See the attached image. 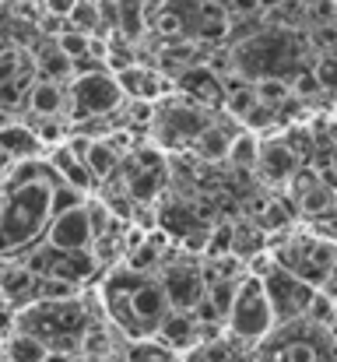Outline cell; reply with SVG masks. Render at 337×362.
I'll return each instance as SVG.
<instances>
[{"label": "cell", "instance_id": "29", "mask_svg": "<svg viewBox=\"0 0 337 362\" xmlns=\"http://www.w3.org/2000/svg\"><path fill=\"white\" fill-rule=\"evenodd\" d=\"M306 21H313V25H334V0H309L306 4Z\"/></svg>", "mask_w": 337, "mask_h": 362}, {"label": "cell", "instance_id": "22", "mask_svg": "<svg viewBox=\"0 0 337 362\" xmlns=\"http://www.w3.org/2000/svg\"><path fill=\"white\" fill-rule=\"evenodd\" d=\"M299 215H306V218H320V215H331L334 211V190H327V187H309V190H302L299 197Z\"/></svg>", "mask_w": 337, "mask_h": 362}, {"label": "cell", "instance_id": "18", "mask_svg": "<svg viewBox=\"0 0 337 362\" xmlns=\"http://www.w3.org/2000/svg\"><path fill=\"white\" fill-rule=\"evenodd\" d=\"M253 95H256V103L278 110V106H285V103L292 99V92H288V78H278V74L253 78Z\"/></svg>", "mask_w": 337, "mask_h": 362}, {"label": "cell", "instance_id": "16", "mask_svg": "<svg viewBox=\"0 0 337 362\" xmlns=\"http://www.w3.org/2000/svg\"><path fill=\"white\" fill-rule=\"evenodd\" d=\"M302 320H306L309 327H317V331H334V292L317 288V292H313V299L306 303Z\"/></svg>", "mask_w": 337, "mask_h": 362}, {"label": "cell", "instance_id": "23", "mask_svg": "<svg viewBox=\"0 0 337 362\" xmlns=\"http://www.w3.org/2000/svg\"><path fill=\"white\" fill-rule=\"evenodd\" d=\"M81 292V285L74 281H64V278H53V274H42L35 281V303H67Z\"/></svg>", "mask_w": 337, "mask_h": 362}, {"label": "cell", "instance_id": "21", "mask_svg": "<svg viewBox=\"0 0 337 362\" xmlns=\"http://www.w3.org/2000/svg\"><path fill=\"white\" fill-rule=\"evenodd\" d=\"M256 151H260V141H256V134H249V130H239V134H232L225 158H228L232 165H239V169H249V165L256 162Z\"/></svg>", "mask_w": 337, "mask_h": 362}, {"label": "cell", "instance_id": "10", "mask_svg": "<svg viewBox=\"0 0 337 362\" xmlns=\"http://www.w3.org/2000/svg\"><path fill=\"white\" fill-rule=\"evenodd\" d=\"M253 165H260V176L267 183H292V176H295V169L302 162L295 158V151L288 148V141H264Z\"/></svg>", "mask_w": 337, "mask_h": 362}, {"label": "cell", "instance_id": "19", "mask_svg": "<svg viewBox=\"0 0 337 362\" xmlns=\"http://www.w3.org/2000/svg\"><path fill=\"white\" fill-rule=\"evenodd\" d=\"M4 356H7L11 362H42L46 345H42L39 338H32V334L18 331V334H11V338L4 341Z\"/></svg>", "mask_w": 337, "mask_h": 362}, {"label": "cell", "instance_id": "36", "mask_svg": "<svg viewBox=\"0 0 337 362\" xmlns=\"http://www.w3.org/2000/svg\"><path fill=\"white\" fill-rule=\"evenodd\" d=\"M0 4H4V0H0Z\"/></svg>", "mask_w": 337, "mask_h": 362}, {"label": "cell", "instance_id": "31", "mask_svg": "<svg viewBox=\"0 0 337 362\" xmlns=\"http://www.w3.org/2000/svg\"><path fill=\"white\" fill-rule=\"evenodd\" d=\"M18 64H21V53L18 49H0V81H7L18 71Z\"/></svg>", "mask_w": 337, "mask_h": 362}, {"label": "cell", "instance_id": "8", "mask_svg": "<svg viewBox=\"0 0 337 362\" xmlns=\"http://www.w3.org/2000/svg\"><path fill=\"white\" fill-rule=\"evenodd\" d=\"M158 285H162V292H165V299H169L172 310H190L204 296V274L197 267H183V264L165 267V274H162Z\"/></svg>", "mask_w": 337, "mask_h": 362}, {"label": "cell", "instance_id": "30", "mask_svg": "<svg viewBox=\"0 0 337 362\" xmlns=\"http://www.w3.org/2000/svg\"><path fill=\"white\" fill-rule=\"evenodd\" d=\"M228 18H256L260 14V0H222Z\"/></svg>", "mask_w": 337, "mask_h": 362}, {"label": "cell", "instance_id": "11", "mask_svg": "<svg viewBox=\"0 0 337 362\" xmlns=\"http://www.w3.org/2000/svg\"><path fill=\"white\" fill-rule=\"evenodd\" d=\"M35 281H39V274H32L21 260L11 264V267H0V299L7 306L21 310V306L35 303Z\"/></svg>", "mask_w": 337, "mask_h": 362}, {"label": "cell", "instance_id": "4", "mask_svg": "<svg viewBox=\"0 0 337 362\" xmlns=\"http://www.w3.org/2000/svg\"><path fill=\"white\" fill-rule=\"evenodd\" d=\"M225 327L242 341H260V338L271 334L274 317H271V306H267V296H264V285H260L256 274L239 278L232 306L225 313Z\"/></svg>", "mask_w": 337, "mask_h": 362}, {"label": "cell", "instance_id": "15", "mask_svg": "<svg viewBox=\"0 0 337 362\" xmlns=\"http://www.w3.org/2000/svg\"><path fill=\"white\" fill-rule=\"evenodd\" d=\"M228 141H232L228 130H222L218 123H204V127L197 130V137L190 141V148H194L204 162H222L225 151H228Z\"/></svg>", "mask_w": 337, "mask_h": 362}, {"label": "cell", "instance_id": "32", "mask_svg": "<svg viewBox=\"0 0 337 362\" xmlns=\"http://www.w3.org/2000/svg\"><path fill=\"white\" fill-rule=\"evenodd\" d=\"M64 28H67V18H60V14H46V18H42V32H49L53 39H57Z\"/></svg>", "mask_w": 337, "mask_h": 362}, {"label": "cell", "instance_id": "6", "mask_svg": "<svg viewBox=\"0 0 337 362\" xmlns=\"http://www.w3.org/2000/svg\"><path fill=\"white\" fill-rule=\"evenodd\" d=\"M119 103H123V92L110 71L71 78V117L74 120H95V117L116 113Z\"/></svg>", "mask_w": 337, "mask_h": 362}, {"label": "cell", "instance_id": "20", "mask_svg": "<svg viewBox=\"0 0 337 362\" xmlns=\"http://www.w3.org/2000/svg\"><path fill=\"white\" fill-rule=\"evenodd\" d=\"M32 60H35V74L46 78V81H64V78H71V60L57 49V42L46 46V49H39V57H32Z\"/></svg>", "mask_w": 337, "mask_h": 362}, {"label": "cell", "instance_id": "7", "mask_svg": "<svg viewBox=\"0 0 337 362\" xmlns=\"http://www.w3.org/2000/svg\"><path fill=\"white\" fill-rule=\"evenodd\" d=\"M46 243L60 250H92V226L85 215V204L64 215H53L46 222Z\"/></svg>", "mask_w": 337, "mask_h": 362}, {"label": "cell", "instance_id": "26", "mask_svg": "<svg viewBox=\"0 0 337 362\" xmlns=\"http://www.w3.org/2000/svg\"><path fill=\"white\" fill-rule=\"evenodd\" d=\"M232 233H235V222H218V226H211V233L204 236V253H208L211 260L232 253Z\"/></svg>", "mask_w": 337, "mask_h": 362}, {"label": "cell", "instance_id": "24", "mask_svg": "<svg viewBox=\"0 0 337 362\" xmlns=\"http://www.w3.org/2000/svg\"><path fill=\"white\" fill-rule=\"evenodd\" d=\"M67 28L74 32H85V35H95L102 25H99V7L92 0H74V7L67 11Z\"/></svg>", "mask_w": 337, "mask_h": 362}, {"label": "cell", "instance_id": "35", "mask_svg": "<svg viewBox=\"0 0 337 362\" xmlns=\"http://www.w3.org/2000/svg\"><path fill=\"white\" fill-rule=\"evenodd\" d=\"M71 362H78V359H71ZM81 362H88V359H81Z\"/></svg>", "mask_w": 337, "mask_h": 362}, {"label": "cell", "instance_id": "12", "mask_svg": "<svg viewBox=\"0 0 337 362\" xmlns=\"http://www.w3.org/2000/svg\"><path fill=\"white\" fill-rule=\"evenodd\" d=\"M49 169L57 173V180H64L67 187H74V190H81V194H88L92 187H95V180H92V173L85 169V162L60 141V144H53V151H49Z\"/></svg>", "mask_w": 337, "mask_h": 362}, {"label": "cell", "instance_id": "1", "mask_svg": "<svg viewBox=\"0 0 337 362\" xmlns=\"http://www.w3.org/2000/svg\"><path fill=\"white\" fill-rule=\"evenodd\" d=\"M102 299H106V313L110 320L130 338L144 341L155 334L158 320L172 310L162 285L155 278H148L144 271H112L102 285Z\"/></svg>", "mask_w": 337, "mask_h": 362}, {"label": "cell", "instance_id": "5", "mask_svg": "<svg viewBox=\"0 0 337 362\" xmlns=\"http://www.w3.org/2000/svg\"><path fill=\"white\" fill-rule=\"evenodd\" d=\"M260 285H264V296H267V306H271V317L278 324H295L302 320L306 313V303L313 299V285H306L302 278H295L292 271L271 264L264 274H260Z\"/></svg>", "mask_w": 337, "mask_h": 362}, {"label": "cell", "instance_id": "17", "mask_svg": "<svg viewBox=\"0 0 337 362\" xmlns=\"http://www.w3.org/2000/svg\"><path fill=\"white\" fill-rule=\"evenodd\" d=\"M85 169L92 173V180L99 183V180H110V173L116 169V151L110 148V141H99V137H92V144H88V151H85Z\"/></svg>", "mask_w": 337, "mask_h": 362}, {"label": "cell", "instance_id": "33", "mask_svg": "<svg viewBox=\"0 0 337 362\" xmlns=\"http://www.w3.org/2000/svg\"><path fill=\"white\" fill-rule=\"evenodd\" d=\"M71 7H74V0H46V14H60V18H67Z\"/></svg>", "mask_w": 337, "mask_h": 362}, {"label": "cell", "instance_id": "25", "mask_svg": "<svg viewBox=\"0 0 337 362\" xmlns=\"http://www.w3.org/2000/svg\"><path fill=\"white\" fill-rule=\"evenodd\" d=\"M81 204H85V194L74 190V187H67L64 180H57V183L49 187V218H53V215H64V211H74V208H81Z\"/></svg>", "mask_w": 337, "mask_h": 362}, {"label": "cell", "instance_id": "13", "mask_svg": "<svg viewBox=\"0 0 337 362\" xmlns=\"http://www.w3.org/2000/svg\"><path fill=\"white\" fill-rule=\"evenodd\" d=\"M0 155L14 158V162L18 158H39L42 155V141L25 123H4L0 127Z\"/></svg>", "mask_w": 337, "mask_h": 362}, {"label": "cell", "instance_id": "27", "mask_svg": "<svg viewBox=\"0 0 337 362\" xmlns=\"http://www.w3.org/2000/svg\"><path fill=\"white\" fill-rule=\"evenodd\" d=\"M53 42H57V49H60L67 60H78V57L88 53V35H85V32H74V28H64Z\"/></svg>", "mask_w": 337, "mask_h": 362}, {"label": "cell", "instance_id": "3", "mask_svg": "<svg viewBox=\"0 0 337 362\" xmlns=\"http://www.w3.org/2000/svg\"><path fill=\"white\" fill-rule=\"evenodd\" d=\"M267 253H271V264L292 271L306 285L334 292V240H324L306 229V233L285 236L281 243L267 246Z\"/></svg>", "mask_w": 337, "mask_h": 362}, {"label": "cell", "instance_id": "14", "mask_svg": "<svg viewBox=\"0 0 337 362\" xmlns=\"http://www.w3.org/2000/svg\"><path fill=\"white\" fill-rule=\"evenodd\" d=\"M67 106V92L60 88V81H35L28 88V110L35 117H60V110Z\"/></svg>", "mask_w": 337, "mask_h": 362}, {"label": "cell", "instance_id": "34", "mask_svg": "<svg viewBox=\"0 0 337 362\" xmlns=\"http://www.w3.org/2000/svg\"><path fill=\"white\" fill-rule=\"evenodd\" d=\"M0 362H11V359H7V356H0Z\"/></svg>", "mask_w": 337, "mask_h": 362}, {"label": "cell", "instance_id": "28", "mask_svg": "<svg viewBox=\"0 0 337 362\" xmlns=\"http://www.w3.org/2000/svg\"><path fill=\"white\" fill-rule=\"evenodd\" d=\"M32 130H35V137L42 141V148L64 141V123H60V117H39V127H32Z\"/></svg>", "mask_w": 337, "mask_h": 362}, {"label": "cell", "instance_id": "2", "mask_svg": "<svg viewBox=\"0 0 337 362\" xmlns=\"http://www.w3.org/2000/svg\"><path fill=\"white\" fill-rule=\"evenodd\" d=\"M57 180H39L25 187H7L0 194V257L28 250L49 222V187Z\"/></svg>", "mask_w": 337, "mask_h": 362}, {"label": "cell", "instance_id": "9", "mask_svg": "<svg viewBox=\"0 0 337 362\" xmlns=\"http://www.w3.org/2000/svg\"><path fill=\"white\" fill-rule=\"evenodd\" d=\"M165 352H187V349H194L201 338H197V320L190 317V310H169L162 320H158V327H155V334H151Z\"/></svg>", "mask_w": 337, "mask_h": 362}]
</instances>
